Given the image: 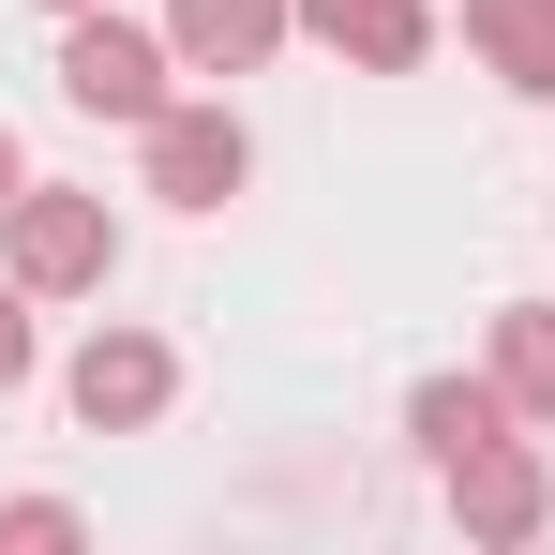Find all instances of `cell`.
<instances>
[{
  "label": "cell",
  "mask_w": 555,
  "mask_h": 555,
  "mask_svg": "<svg viewBox=\"0 0 555 555\" xmlns=\"http://www.w3.org/2000/svg\"><path fill=\"white\" fill-rule=\"evenodd\" d=\"M465 46H480L526 105H555V0H465Z\"/></svg>",
  "instance_id": "ba28073f"
},
{
  "label": "cell",
  "mask_w": 555,
  "mask_h": 555,
  "mask_svg": "<svg viewBox=\"0 0 555 555\" xmlns=\"http://www.w3.org/2000/svg\"><path fill=\"white\" fill-rule=\"evenodd\" d=\"M495 390H511L526 421H555V300H511V315H495Z\"/></svg>",
  "instance_id": "30bf717a"
},
{
  "label": "cell",
  "mask_w": 555,
  "mask_h": 555,
  "mask_svg": "<svg viewBox=\"0 0 555 555\" xmlns=\"http://www.w3.org/2000/svg\"><path fill=\"white\" fill-rule=\"evenodd\" d=\"M0 271L30 285V300H76V285H105V271H120L105 195H76V181H15V210H0Z\"/></svg>",
  "instance_id": "6da1fadb"
},
{
  "label": "cell",
  "mask_w": 555,
  "mask_h": 555,
  "mask_svg": "<svg viewBox=\"0 0 555 555\" xmlns=\"http://www.w3.org/2000/svg\"><path fill=\"white\" fill-rule=\"evenodd\" d=\"M30 361H46V346H30V285L0 271V390H15V375H30Z\"/></svg>",
  "instance_id": "8fae6325"
},
{
  "label": "cell",
  "mask_w": 555,
  "mask_h": 555,
  "mask_svg": "<svg viewBox=\"0 0 555 555\" xmlns=\"http://www.w3.org/2000/svg\"><path fill=\"white\" fill-rule=\"evenodd\" d=\"M15 181H30V166H15V135H0V210H15Z\"/></svg>",
  "instance_id": "4fadbf2b"
},
{
  "label": "cell",
  "mask_w": 555,
  "mask_h": 555,
  "mask_svg": "<svg viewBox=\"0 0 555 555\" xmlns=\"http://www.w3.org/2000/svg\"><path fill=\"white\" fill-rule=\"evenodd\" d=\"M166 76H181V46L166 30H135V15H61V105H91V120H166Z\"/></svg>",
  "instance_id": "7a4b0ae2"
},
{
  "label": "cell",
  "mask_w": 555,
  "mask_h": 555,
  "mask_svg": "<svg viewBox=\"0 0 555 555\" xmlns=\"http://www.w3.org/2000/svg\"><path fill=\"white\" fill-rule=\"evenodd\" d=\"M451 511H465V541H541L555 526V465L526 451V436H480V451L451 465Z\"/></svg>",
  "instance_id": "5b68a950"
},
{
  "label": "cell",
  "mask_w": 555,
  "mask_h": 555,
  "mask_svg": "<svg viewBox=\"0 0 555 555\" xmlns=\"http://www.w3.org/2000/svg\"><path fill=\"white\" fill-rule=\"evenodd\" d=\"M315 46H346L361 76H421L436 61V0H300Z\"/></svg>",
  "instance_id": "52a82bcc"
},
{
  "label": "cell",
  "mask_w": 555,
  "mask_h": 555,
  "mask_svg": "<svg viewBox=\"0 0 555 555\" xmlns=\"http://www.w3.org/2000/svg\"><path fill=\"white\" fill-rule=\"evenodd\" d=\"M46 15H91V0H46Z\"/></svg>",
  "instance_id": "5bb4252c"
},
{
  "label": "cell",
  "mask_w": 555,
  "mask_h": 555,
  "mask_svg": "<svg viewBox=\"0 0 555 555\" xmlns=\"http://www.w3.org/2000/svg\"><path fill=\"white\" fill-rule=\"evenodd\" d=\"M241 181H256L241 105H166V120H151V195H166V210H225Z\"/></svg>",
  "instance_id": "3957f363"
},
{
  "label": "cell",
  "mask_w": 555,
  "mask_h": 555,
  "mask_svg": "<svg viewBox=\"0 0 555 555\" xmlns=\"http://www.w3.org/2000/svg\"><path fill=\"white\" fill-rule=\"evenodd\" d=\"M405 436H421L436 465H465L480 436H511V390H495V375H421V405H405Z\"/></svg>",
  "instance_id": "9c48e42d"
},
{
  "label": "cell",
  "mask_w": 555,
  "mask_h": 555,
  "mask_svg": "<svg viewBox=\"0 0 555 555\" xmlns=\"http://www.w3.org/2000/svg\"><path fill=\"white\" fill-rule=\"evenodd\" d=\"M166 390H181V361H166L151 331H91V346L61 361V405H76L91 436H135V421H166Z\"/></svg>",
  "instance_id": "277c9868"
},
{
  "label": "cell",
  "mask_w": 555,
  "mask_h": 555,
  "mask_svg": "<svg viewBox=\"0 0 555 555\" xmlns=\"http://www.w3.org/2000/svg\"><path fill=\"white\" fill-rule=\"evenodd\" d=\"M0 541H76V511H61V495H15V511H0Z\"/></svg>",
  "instance_id": "7c38bea8"
},
{
  "label": "cell",
  "mask_w": 555,
  "mask_h": 555,
  "mask_svg": "<svg viewBox=\"0 0 555 555\" xmlns=\"http://www.w3.org/2000/svg\"><path fill=\"white\" fill-rule=\"evenodd\" d=\"M285 30H300V0H166V46H181V76H256Z\"/></svg>",
  "instance_id": "8992f818"
}]
</instances>
